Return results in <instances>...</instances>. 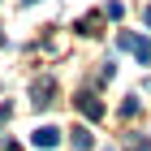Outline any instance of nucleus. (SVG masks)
<instances>
[{"label":"nucleus","instance_id":"11","mask_svg":"<svg viewBox=\"0 0 151 151\" xmlns=\"http://www.w3.org/2000/svg\"><path fill=\"white\" fill-rule=\"evenodd\" d=\"M0 43H4V39H0Z\"/></svg>","mask_w":151,"mask_h":151},{"label":"nucleus","instance_id":"4","mask_svg":"<svg viewBox=\"0 0 151 151\" xmlns=\"http://www.w3.org/2000/svg\"><path fill=\"white\" fill-rule=\"evenodd\" d=\"M78 108H82V116H91V121H99V116H104V104H99L91 91H82V95H78Z\"/></svg>","mask_w":151,"mask_h":151},{"label":"nucleus","instance_id":"5","mask_svg":"<svg viewBox=\"0 0 151 151\" xmlns=\"http://www.w3.org/2000/svg\"><path fill=\"white\" fill-rule=\"evenodd\" d=\"M69 134H73V151H91L95 147V134H91V129H86V125H78V129H69Z\"/></svg>","mask_w":151,"mask_h":151},{"label":"nucleus","instance_id":"6","mask_svg":"<svg viewBox=\"0 0 151 151\" xmlns=\"http://www.w3.org/2000/svg\"><path fill=\"white\" fill-rule=\"evenodd\" d=\"M125 147H129V151H151V138H147V134H129Z\"/></svg>","mask_w":151,"mask_h":151},{"label":"nucleus","instance_id":"10","mask_svg":"<svg viewBox=\"0 0 151 151\" xmlns=\"http://www.w3.org/2000/svg\"><path fill=\"white\" fill-rule=\"evenodd\" d=\"M22 4H39V0H22Z\"/></svg>","mask_w":151,"mask_h":151},{"label":"nucleus","instance_id":"3","mask_svg":"<svg viewBox=\"0 0 151 151\" xmlns=\"http://www.w3.org/2000/svg\"><path fill=\"white\" fill-rule=\"evenodd\" d=\"M30 142H35L39 151H52V147H60V129H56V125H39Z\"/></svg>","mask_w":151,"mask_h":151},{"label":"nucleus","instance_id":"8","mask_svg":"<svg viewBox=\"0 0 151 151\" xmlns=\"http://www.w3.org/2000/svg\"><path fill=\"white\" fill-rule=\"evenodd\" d=\"M138 112V99H121V116H134Z\"/></svg>","mask_w":151,"mask_h":151},{"label":"nucleus","instance_id":"1","mask_svg":"<svg viewBox=\"0 0 151 151\" xmlns=\"http://www.w3.org/2000/svg\"><path fill=\"white\" fill-rule=\"evenodd\" d=\"M116 47L134 52V60H138V65H147V60H151V43H147L142 35H125V30H121V35H116Z\"/></svg>","mask_w":151,"mask_h":151},{"label":"nucleus","instance_id":"9","mask_svg":"<svg viewBox=\"0 0 151 151\" xmlns=\"http://www.w3.org/2000/svg\"><path fill=\"white\" fill-rule=\"evenodd\" d=\"M142 22H147V26H151V4H147V13H142Z\"/></svg>","mask_w":151,"mask_h":151},{"label":"nucleus","instance_id":"7","mask_svg":"<svg viewBox=\"0 0 151 151\" xmlns=\"http://www.w3.org/2000/svg\"><path fill=\"white\" fill-rule=\"evenodd\" d=\"M104 13H108V17H121V13H125V4H121V0H108V9H104Z\"/></svg>","mask_w":151,"mask_h":151},{"label":"nucleus","instance_id":"2","mask_svg":"<svg viewBox=\"0 0 151 151\" xmlns=\"http://www.w3.org/2000/svg\"><path fill=\"white\" fill-rule=\"evenodd\" d=\"M52 95H56V78H35V82H30V104H35V108H47Z\"/></svg>","mask_w":151,"mask_h":151}]
</instances>
